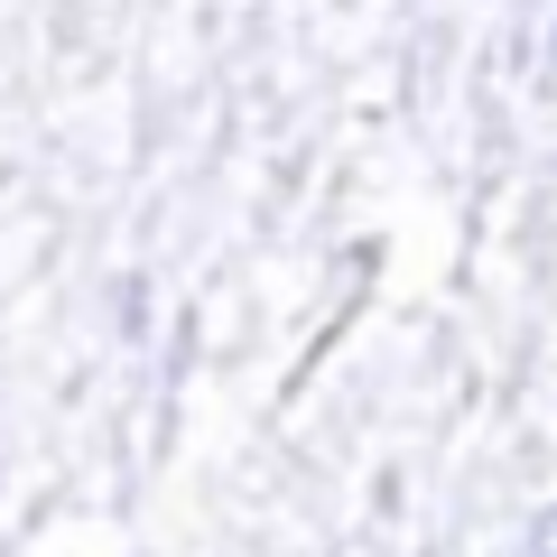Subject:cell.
Instances as JSON below:
<instances>
[{"mask_svg": "<svg viewBox=\"0 0 557 557\" xmlns=\"http://www.w3.org/2000/svg\"><path fill=\"white\" fill-rule=\"evenodd\" d=\"M530 557H557V502L539 511V530H530Z\"/></svg>", "mask_w": 557, "mask_h": 557, "instance_id": "1", "label": "cell"}]
</instances>
